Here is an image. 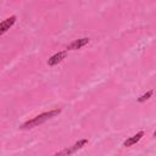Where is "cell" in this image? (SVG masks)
<instances>
[{
  "instance_id": "6da1fadb",
  "label": "cell",
  "mask_w": 156,
  "mask_h": 156,
  "mask_svg": "<svg viewBox=\"0 0 156 156\" xmlns=\"http://www.w3.org/2000/svg\"><path fill=\"white\" fill-rule=\"evenodd\" d=\"M58 113H61V108H54V110H50V111H48V112H43V113H40V115L33 117L32 119H28V121L24 122L23 124H21L20 128H21V129H32V128L38 127V126H40L41 123H44V122H46V121L54 118V117H56Z\"/></svg>"
},
{
  "instance_id": "7a4b0ae2",
  "label": "cell",
  "mask_w": 156,
  "mask_h": 156,
  "mask_svg": "<svg viewBox=\"0 0 156 156\" xmlns=\"http://www.w3.org/2000/svg\"><path fill=\"white\" fill-rule=\"evenodd\" d=\"M88 144V139H80L78 140L77 143H74L72 146H68L67 149L62 150V151H58V152H55V155H72L74 152H77L78 150H80L83 146H85Z\"/></svg>"
},
{
  "instance_id": "3957f363",
  "label": "cell",
  "mask_w": 156,
  "mask_h": 156,
  "mask_svg": "<svg viewBox=\"0 0 156 156\" xmlns=\"http://www.w3.org/2000/svg\"><path fill=\"white\" fill-rule=\"evenodd\" d=\"M16 20H17V17H16L15 15H12V16L7 17L6 20H4L2 22H0V35H2L4 33H6V32L11 28V27L15 24Z\"/></svg>"
},
{
  "instance_id": "277c9868",
  "label": "cell",
  "mask_w": 156,
  "mask_h": 156,
  "mask_svg": "<svg viewBox=\"0 0 156 156\" xmlns=\"http://www.w3.org/2000/svg\"><path fill=\"white\" fill-rule=\"evenodd\" d=\"M90 41V39L89 38H80V39H77V40H74V41H72L71 44H68L67 45V48H66V50L68 51V50H78V49H82L83 46H85Z\"/></svg>"
},
{
  "instance_id": "5b68a950",
  "label": "cell",
  "mask_w": 156,
  "mask_h": 156,
  "mask_svg": "<svg viewBox=\"0 0 156 156\" xmlns=\"http://www.w3.org/2000/svg\"><path fill=\"white\" fill-rule=\"evenodd\" d=\"M66 56H67V50H66V51L56 52L55 55H52L51 57H49L48 65H49V66H56V65H58L63 58H66Z\"/></svg>"
},
{
  "instance_id": "8992f818",
  "label": "cell",
  "mask_w": 156,
  "mask_h": 156,
  "mask_svg": "<svg viewBox=\"0 0 156 156\" xmlns=\"http://www.w3.org/2000/svg\"><path fill=\"white\" fill-rule=\"evenodd\" d=\"M144 136V132L143 130H140V132H138L136 134H134L133 136H130V138H128V139H126L124 141H123V146L124 147H128V146H132V145H134V144H136L141 138Z\"/></svg>"
},
{
  "instance_id": "52a82bcc",
  "label": "cell",
  "mask_w": 156,
  "mask_h": 156,
  "mask_svg": "<svg viewBox=\"0 0 156 156\" xmlns=\"http://www.w3.org/2000/svg\"><path fill=\"white\" fill-rule=\"evenodd\" d=\"M154 94V91L152 90H149L147 93H145V94H143L140 98H138V102H144V101H146V100H149L150 98H151V95Z\"/></svg>"
}]
</instances>
